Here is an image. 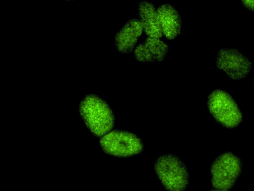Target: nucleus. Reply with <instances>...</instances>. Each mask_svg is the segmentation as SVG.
<instances>
[{"label":"nucleus","mask_w":254,"mask_h":191,"mask_svg":"<svg viewBox=\"0 0 254 191\" xmlns=\"http://www.w3.org/2000/svg\"><path fill=\"white\" fill-rule=\"evenodd\" d=\"M79 111L87 127L97 136H103L114 126V117L111 109L97 96H86L80 103Z\"/></svg>","instance_id":"obj_1"},{"label":"nucleus","mask_w":254,"mask_h":191,"mask_svg":"<svg viewBox=\"0 0 254 191\" xmlns=\"http://www.w3.org/2000/svg\"><path fill=\"white\" fill-rule=\"evenodd\" d=\"M156 173L169 191H183L189 182V173L184 164L176 156L165 154L160 156L154 164Z\"/></svg>","instance_id":"obj_2"},{"label":"nucleus","mask_w":254,"mask_h":191,"mask_svg":"<svg viewBox=\"0 0 254 191\" xmlns=\"http://www.w3.org/2000/svg\"><path fill=\"white\" fill-rule=\"evenodd\" d=\"M207 104L210 112L224 126L234 128L240 123L242 113L231 96L224 91L216 90L211 92Z\"/></svg>","instance_id":"obj_3"},{"label":"nucleus","mask_w":254,"mask_h":191,"mask_svg":"<svg viewBox=\"0 0 254 191\" xmlns=\"http://www.w3.org/2000/svg\"><path fill=\"white\" fill-rule=\"evenodd\" d=\"M100 144L105 152L115 156H131L143 149L139 138L132 133L123 131L109 132L102 137Z\"/></svg>","instance_id":"obj_4"},{"label":"nucleus","mask_w":254,"mask_h":191,"mask_svg":"<svg viewBox=\"0 0 254 191\" xmlns=\"http://www.w3.org/2000/svg\"><path fill=\"white\" fill-rule=\"evenodd\" d=\"M241 167L240 160L233 153L226 152L221 155L211 167L212 185L217 189L231 188L240 174Z\"/></svg>","instance_id":"obj_5"},{"label":"nucleus","mask_w":254,"mask_h":191,"mask_svg":"<svg viewBox=\"0 0 254 191\" xmlns=\"http://www.w3.org/2000/svg\"><path fill=\"white\" fill-rule=\"evenodd\" d=\"M216 63L220 69L234 80L245 78L252 68V63L249 59L234 48L220 49L217 53Z\"/></svg>","instance_id":"obj_6"},{"label":"nucleus","mask_w":254,"mask_h":191,"mask_svg":"<svg viewBox=\"0 0 254 191\" xmlns=\"http://www.w3.org/2000/svg\"><path fill=\"white\" fill-rule=\"evenodd\" d=\"M169 51V46L160 38L147 37L133 50L135 58L140 62H160Z\"/></svg>","instance_id":"obj_7"},{"label":"nucleus","mask_w":254,"mask_h":191,"mask_svg":"<svg viewBox=\"0 0 254 191\" xmlns=\"http://www.w3.org/2000/svg\"><path fill=\"white\" fill-rule=\"evenodd\" d=\"M143 31L142 25L138 18L127 21L116 35L115 46L117 50L123 53L133 50Z\"/></svg>","instance_id":"obj_8"},{"label":"nucleus","mask_w":254,"mask_h":191,"mask_svg":"<svg viewBox=\"0 0 254 191\" xmlns=\"http://www.w3.org/2000/svg\"><path fill=\"white\" fill-rule=\"evenodd\" d=\"M162 36L169 40L178 36L182 28V20L178 11L170 4H163L157 9Z\"/></svg>","instance_id":"obj_9"},{"label":"nucleus","mask_w":254,"mask_h":191,"mask_svg":"<svg viewBox=\"0 0 254 191\" xmlns=\"http://www.w3.org/2000/svg\"><path fill=\"white\" fill-rule=\"evenodd\" d=\"M137 12L144 32L148 37L160 38L162 36L157 9L149 1H140Z\"/></svg>","instance_id":"obj_10"},{"label":"nucleus","mask_w":254,"mask_h":191,"mask_svg":"<svg viewBox=\"0 0 254 191\" xmlns=\"http://www.w3.org/2000/svg\"><path fill=\"white\" fill-rule=\"evenodd\" d=\"M245 6L251 10H254V0H242Z\"/></svg>","instance_id":"obj_11"},{"label":"nucleus","mask_w":254,"mask_h":191,"mask_svg":"<svg viewBox=\"0 0 254 191\" xmlns=\"http://www.w3.org/2000/svg\"><path fill=\"white\" fill-rule=\"evenodd\" d=\"M228 191L226 190L217 189V190H213V191Z\"/></svg>","instance_id":"obj_12"},{"label":"nucleus","mask_w":254,"mask_h":191,"mask_svg":"<svg viewBox=\"0 0 254 191\" xmlns=\"http://www.w3.org/2000/svg\"></svg>","instance_id":"obj_13"}]
</instances>
